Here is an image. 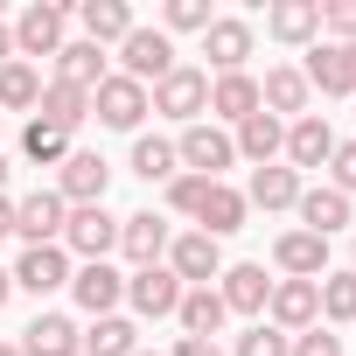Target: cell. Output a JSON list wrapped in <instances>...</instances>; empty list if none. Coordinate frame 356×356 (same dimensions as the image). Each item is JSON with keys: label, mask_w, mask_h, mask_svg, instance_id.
<instances>
[{"label": "cell", "mask_w": 356, "mask_h": 356, "mask_svg": "<svg viewBox=\"0 0 356 356\" xmlns=\"http://www.w3.org/2000/svg\"><path fill=\"white\" fill-rule=\"evenodd\" d=\"M259 112H273L280 126H293V119H307V112H314V91H307L300 63H273V70L259 77Z\"/></svg>", "instance_id": "obj_13"}, {"label": "cell", "mask_w": 356, "mask_h": 356, "mask_svg": "<svg viewBox=\"0 0 356 356\" xmlns=\"http://www.w3.org/2000/svg\"><path fill=\"white\" fill-rule=\"evenodd\" d=\"M168 245H175V224H168L161 210H133V217H119V252L133 259V273H140V266H161Z\"/></svg>", "instance_id": "obj_18"}, {"label": "cell", "mask_w": 356, "mask_h": 356, "mask_svg": "<svg viewBox=\"0 0 356 356\" xmlns=\"http://www.w3.org/2000/svg\"><path fill=\"white\" fill-rule=\"evenodd\" d=\"M35 98H42V70L35 63H0V112H35Z\"/></svg>", "instance_id": "obj_35"}, {"label": "cell", "mask_w": 356, "mask_h": 356, "mask_svg": "<svg viewBox=\"0 0 356 356\" xmlns=\"http://www.w3.org/2000/svg\"><path fill=\"white\" fill-rule=\"evenodd\" d=\"M286 349H293V335H280L273 321H252L231 335V356H286Z\"/></svg>", "instance_id": "obj_38"}, {"label": "cell", "mask_w": 356, "mask_h": 356, "mask_svg": "<svg viewBox=\"0 0 356 356\" xmlns=\"http://www.w3.org/2000/svg\"><path fill=\"white\" fill-rule=\"evenodd\" d=\"M70 300L98 321V314H119V300H126V273L112 266V259H98V266H77L70 273Z\"/></svg>", "instance_id": "obj_20"}, {"label": "cell", "mask_w": 356, "mask_h": 356, "mask_svg": "<svg viewBox=\"0 0 356 356\" xmlns=\"http://www.w3.org/2000/svg\"><path fill=\"white\" fill-rule=\"evenodd\" d=\"M328 189H342V196L356 203V140H335V154H328Z\"/></svg>", "instance_id": "obj_40"}, {"label": "cell", "mask_w": 356, "mask_h": 356, "mask_svg": "<svg viewBox=\"0 0 356 356\" xmlns=\"http://www.w3.org/2000/svg\"><path fill=\"white\" fill-rule=\"evenodd\" d=\"M0 63H15V29L0 22Z\"/></svg>", "instance_id": "obj_44"}, {"label": "cell", "mask_w": 356, "mask_h": 356, "mask_svg": "<svg viewBox=\"0 0 356 356\" xmlns=\"http://www.w3.org/2000/svg\"><path fill=\"white\" fill-rule=\"evenodd\" d=\"M133 356H161V349H133Z\"/></svg>", "instance_id": "obj_49"}, {"label": "cell", "mask_w": 356, "mask_h": 356, "mask_svg": "<svg viewBox=\"0 0 356 356\" xmlns=\"http://www.w3.org/2000/svg\"><path fill=\"white\" fill-rule=\"evenodd\" d=\"M105 189H112V161L98 147H70L63 168H56V196L70 210H84V203H105Z\"/></svg>", "instance_id": "obj_5"}, {"label": "cell", "mask_w": 356, "mask_h": 356, "mask_svg": "<svg viewBox=\"0 0 356 356\" xmlns=\"http://www.w3.org/2000/svg\"><path fill=\"white\" fill-rule=\"evenodd\" d=\"M175 321H182V335H224V321H231V307L217 300V286H189L182 293V307H175Z\"/></svg>", "instance_id": "obj_32"}, {"label": "cell", "mask_w": 356, "mask_h": 356, "mask_svg": "<svg viewBox=\"0 0 356 356\" xmlns=\"http://www.w3.org/2000/svg\"><path fill=\"white\" fill-rule=\"evenodd\" d=\"M8 293H15V273H8V266H0V307H8Z\"/></svg>", "instance_id": "obj_45"}, {"label": "cell", "mask_w": 356, "mask_h": 356, "mask_svg": "<svg viewBox=\"0 0 356 356\" xmlns=\"http://www.w3.org/2000/svg\"><path fill=\"white\" fill-rule=\"evenodd\" d=\"M286 356H349V349H342V335H335V328H321V321H314V328H300V335H293V349H286Z\"/></svg>", "instance_id": "obj_41"}, {"label": "cell", "mask_w": 356, "mask_h": 356, "mask_svg": "<svg viewBox=\"0 0 356 356\" xmlns=\"http://www.w3.org/2000/svg\"><path fill=\"white\" fill-rule=\"evenodd\" d=\"M63 252H70V259H84V266L112 259V252H119V217H112L105 203L70 210V224H63Z\"/></svg>", "instance_id": "obj_7"}, {"label": "cell", "mask_w": 356, "mask_h": 356, "mask_svg": "<svg viewBox=\"0 0 356 356\" xmlns=\"http://www.w3.org/2000/svg\"><path fill=\"white\" fill-rule=\"evenodd\" d=\"M35 119L77 140V126L91 119V91H70V84H42V98H35Z\"/></svg>", "instance_id": "obj_31"}, {"label": "cell", "mask_w": 356, "mask_h": 356, "mask_svg": "<svg viewBox=\"0 0 356 356\" xmlns=\"http://www.w3.org/2000/svg\"><path fill=\"white\" fill-rule=\"evenodd\" d=\"M321 42H356V0H321Z\"/></svg>", "instance_id": "obj_39"}, {"label": "cell", "mask_w": 356, "mask_h": 356, "mask_svg": "<svg viewBox=\"0 0 356 356\" xmlns=\"http://www.w3.org/2000/svg\"><path fill=\"white\" fill-rule=\"evenodd\" d=\"M168 356H231L224 342H210V335H175V349Z\"/></svg>", "instance_id": "obj_42"}, {"label": "cell", "mask_w": 356, "mask_h": 356, "mask_svg": "<svg viewBox=\"0 0 356 356\" xmlns=\"http://www.w3.org/2000/svg\"><path fill=\"white\" fill-rule=\"evenodd\" d=\"M182 286H217V273L231 266L224 259V245L217 238H203V231H175V245H168V259H161Z\"/></svg>", "instance_id": "obj_8"}, {"label": "cell", "mask_w": 356, "mask_h": 356, "mask_svg": "<svg viewBox=\"0 0 356 356\" xmlns=\"http://www.w3.org/2000/svg\"><path fill=\"white\" fill-rule=\"evenodd\" d=\"M266 321L280 335H300L321 321V280H273V300H266Z\"/></svg>", "instance_id": "obj_17"}, {"label": "cell", "mask_w": 356, "mask_h": 356, "mask_svg": "<svg viewBox=\"0 0 356 356\" xmlns=\"http://www.w3.org/2000/svg\"><path fill=\"white\" fill-rule=\"evenodd\" d=\"M293 217H300V231H314V238H335V231H349V224H356V203H349L342 189L314 182V189H300Z\"/></svg>", "instance_id": "obj_22"}, {"label": "cell", "mask_w": 356, "mask_h": 356, "mask_svg": "<svg viewBox=\"0 0 356 356\" xmlns=\"http://www.w3.org/2000/svg\"><path fill=\"white\" fill-rule=\"evenodd\" d=\"M217 300H224L231 314H252V321H266V300H273V273H266L259 259H238V266H224V273H217Z\"/></svg>", "instance_id": "obj_16"}, {"label": "cell", "mask_w": 356, "mask_h": 356, "mask_svg": "<svg viewBox=\"0 0 356 356\" xmlns=\"http://www.w3.org/2000/svg\"><path fill=\"white\" fill-rule=\"evenodd\" d=\"M203 77H238L245 63H252V22L245 15H217L210 29H203Z\"/></svg>", "instance_id": "obj_10"}, {"label": "cell", "mask_w": 356, "mask_h": 356, "mask_svg": "<svg viewBox=\"0 0 356 356\" xmlns=\"http://www.w3.org/2000/svg\"><path fill=\"white\" fill-rule=\"evenodd\" d=\"M349 321H356V273L328 266L321 273V328H349Z\"/></svg>", "instance_id": "obj_34"}, {"label": "cell", "mask_w": 356, "mask_h": 356, "mask_svg": "<svg viewBox=\"0 0 356 356\" xmlns=\"http://www.w3.org/2000/svg\"><path fill=\"white\" fill-rule=\"evenodd\" d=\"M300 175L286 168V161H273V168H252V182H245V210H266V217H280V210H293L300 203Z\"/></svg>", "instance_id": "obj_24"}, {"label": "cell", "mask_w": 356, "mask_h": 356, "mask_svg": "<svg viewBox=\"0 0 356 356\" xmlns=\"http://www.w3.org/2000/svg\"><path fill=\"white\" fill-rule=\"evenodd\" d=\"M91 119L112 126V133H140V119H147V84H133V77L112 70V77L91 91Z\"/></svg>", "instance_id": "obj_14"}, {"label": "cell", "mask_w": 356, "mask_h": 356, "mask_svg": "<svg viewBox=\"0 0 356 356\" xmlns=\"http://www.w3.org/2000/svg\"><path fill=\"white\" fill-rule=\"evenodd\" d=\"M0 196H8V154H0Z\"/></svg>", "instance_id": "obj_46"}, {"label": "cell", "mask_w": 356, "mask_h": 356, "mask_svg": "<svg viewBox=\"0 0 356 356\" xmlns=\"http://www.w3.org/2000/svg\"><path fill=\"white\" fill-rule=\"evenodd\" d=\"M161 217H182L189 231H203V238H231V231H245V189H231V182H210V175H175V182L161 189Z\"/></svg>", "instance_id": "obj_1"}, {"label": "cell", "mask_w": 356, "mask_h": 356, "mask_svg": "<svg viewBox=\"0 0 356 356\" xmlns=\"http://www.w3.org/2000/svg\"><path fill=\"white\" fill-rule=\"evenodd\" d=\"M77 140L70 133H56V126H42V119H29L22 126V161H35V168H63V154H70Z\"/></svg>", "instance_id": "obj_36"}, {"label": "cell", "mask_w": 356, "mask_h": 356, "mask_svg": "<svg viewBox=\"0 0 356 356\" xmlns=\"http://www.w3.org/2000/svg\"><path fill=\"white\" fill-rule=\"evenodd\" d=\"M328 154H335V126H328L321 112H307V119H293V126H286V147H280V161H286L293 175H307V168H328Z\"/></svg>", "instance_id": "obj_21"}, {"label": "cell", "mask_w": 356, "mask_h": 356, "mask_svg": "<svg viewBox=\"0 0 356 356\" xmlns=\"http://www.w3.org/2000/svg\"><path fill=\"white\" fill-rule=\"evenodd\" d=\"M182 280H175L168 266H140V273H126V307H133V321H168L175 307H182Z\"/></svg>", "instance_id": "obj_9"}, {"label": "cell", "mask_w": 356, "mask_h": 356, "mask_svg": "<svg viewBox=\"0 0 356 356\" xmlns=\"http://www.w3.org/2000/svg\"><path fill=\"white\" fill-rule=\"evenodd\" d=\"M231 140H238V161L273 168V161H280V147H286V126H280L273 112H252L245 126H231Z\"/></svg>", "instance_id": "obj_29"}, {"label": "cell", "mask_w": 356, "mask_h": 356, "mask_svg": "<svg viewBox=\"0 0 356 356\" xmlns=\"http://www.w3.org/2000/svg\"><path fill=\"white\" fill-rule=\"evenodd\" d=\"M259 112V77L252 70H238V77H210V126H245Z\"/></svg>", "instance_id": "obj_26"}, {"label": "cell", "mask_w": 356, "mask_h": 356, "mask_svg": "<svg viewBox=\"0 0 356 356\" xmlns=\"http://www.w3.org/2000/svg\"><path fill=\"white\" fill-rule=\"evenodd\" d=\"M105 77H112V56H105L98 42H84V35H77V42H63V49H56V77H49V84H70V91H98Z\"/></svg>", "instance_id": "obj_25"}, {"label": "cell", "mask_w": 356, "mask_h": 356, "mask_svg": "<svg viewBox=\"0 0 356 356\" xmlns=\"http://www.w3.org/2000/svg\"><path fill=\"white\" fill-rule=\"evenodd\" d=\"M70 22H77V0H29V8L8 22V29H15V56H22V63L56 56V49L70 42V35H63Z\"/></svg>", "instance_id": "obj_2"}, {"label": "cell", "mask_w": 356, "mask_h": 356, "mask_svg": "<svg viewBox=\"0 0 356 356\" xmlns=\"http://www.w3.org/2000/svg\"><path fill=\"white\" fill-rule=\"evenodd\" d=\"M217 15H210V0H168V8H161V35L175 42V35H203Z\"/></svg>", "instance_id": "obj_37"}, {"label": "cell", "mask_w": 356, "mask_h": 356, "mask_svg": "<svg viewBox=\"0 0 356 356\" xmlns=\"http://www.w3.org/2000/svg\"><path fill=\"white\" fill-rule=\"evenodd\" d=\"M77 29H84V42L119 49L133 35V8H126V0H77Z\"/></svg>", "instance_id": "obj_28"}, {"label": "cell", "mask_w": 356, "mask_h": 356, "mask_svg": "<svg viewBox=\"0 0 356 356\" xmlns=\"http://www.w3.org/2000/svg\"><path fill=\"white\" fill-rule=\"evenodd\" d=\"M63 224H70V203H63L56 189L15 196V238H29V245H63Z\"/></svg>", "instance_id": "obj_15"}, {"label": "cell", "mask_w": 356, "mask_h": 356, "mask_svg": "<svg viewBox=\"0 0 356 356\" xmlns=\"http://www.w3.org/2000/svg\"><path fill=\"white\" fill-rule=\"evenodd\" d=\"M300 77L321 98H356V42H314L307 63H300Z\"/></svg>", "instance_id": "obj_12"}, {"label": "cell", "mask_w": 356, "mask_h": 356, "mask_svg": "<svg viewBox=\"0 0 356 356\" xmlns=\"http://www.w3.org/2000/svg\"><path fill=\"white\" fill-rule=\"evenodd\" d=\"M77 335H84V328H77L70 314L42 307V314L22 328V342H15V349H22V356H77Z\"/></svg>", "instance_id": "obj_27"}, {"label": "cell", "mask_w": 356, "mask_h": 356, "mask_svg": "<svg viewBox=\"0 0 356 356\" xmlns=\"http://www.w3.org/2000/svg\"><path fill=\"white\" fill-rule=\"evenodd\" d=\"M8 273H15V286H22V293L49 300V293H63V286H70V273H77V266H70V252H63V245H22V259H15Z\"/></svg>", "instance_id": "obj_11"}, {"label": "cell", "mask_w": 356, "mask_h": 356, "mask_svg": "<svg viewBox=\"0 0 356 356\" xmlns=\"http://www.w3.org/2000/svg\"><path fill=\"white\" fill-rule=\"evenodd\" d=\"M349 273H356V238H349Z\"/></svg>", "instance_id": "obj_48"}, {"label": "cell", "mask_w": 356, "mask_h": 356, "mask_svg": "<svg viewBox=\"0 0 356 356\" xmlns=\"http://www.w3.org/2000/svg\"><path fill=\"white\" fill-rule=\"evenodd\" d=\"M0 356H22V349H15V342H0Z\"/></svg>", "instance_id": "obj_47"}, {"label": "cell", "mask_w": 356, "mask_h": 356, "mask_svg": "<svg viewBox=\"0 0 356 356\" xmlns=\"http://www.w3.org/2000/svg\"><path fill=\"white\" fill-rule=\"evenodd\" d=\"M147 112H161V119H175V126L210 119V77H203V63H175V70L147 91Z\"/></svg>", "instance_id": "obj_3"}, {"label": "cell", "mask_w": 356, "mask_h": 356, "mask_svg": "<svg viewBox=\"0 0 356 356\" xmlns=\"http://www.w3.org/2000/svg\"><path fill=\"white\" fill-rule=\"evenodd\" d=\"M140 182H175V175H182V161H175V140H161V133H133V161H126Z\"/></svg>", "instance_id": "obj_33"}, {"label": "cell", "mask_w": 356, "mask_h": 356, "mask_svg": "<svg viewBox=\"0 0 356 356\" xmlns=\"http://www.w3.org/2000/svg\"><path fill=\"white\" fill-rule=\"evenodd\" d=\"M175 63H182V56H175V42H168L161 29H140V22H133V35L119 42V77H133V84H147V91H154Z\"/></svg>", "instance_id": "obj_6"}, {"label": "cell", "mask_w": 356, "mask_h": 356, "mask_svg": "<svg viewBox=\"0 0 356 356\" xmlns=\"http://www.w3.org/2000/svg\"><path fill=\"white\" fill-rule=\"evenodd\" d=\"M0 238H15V196H0Z\"/></svg>", "instance_id": "obj_43"}, {"label": "cell", "mask_w": 356, "mask_h": 356, "mask_svg": "<svg viewBox=\"0 0 356 356\" xmlns=\"http://www.w3.org/2000/svg\"><path fill=\"white\" fill-rule=\"evenodd\" d=\"M133 349H140V321L133 314H98L77 335V356H133Z\"/></svg>", "instance_id": "obj_30"}, {"label": "cell", "mask_w": 356, "mask_h": 356, "mask_svg": "<svg viewBox=\"0 0 356 356\" xmlns=\"http://www.w3.org/2000/svg\"><path fill=\"white\" fill-rule=\"evenodd\" d=\"M266 35L286 49H314L321 42V0H273L266 8Z\"/></svg>", "instance_id": "obj_23"}, {"label": "cell", "mask_w": 356, "mask_h": 356, "mask_svg": "<svg viewBox=\"0 0 356 356\" xmlns=\"http://www.w3.org/2000/svg\"><path fill=\"white\" fill-rule=\"evenodd\" d=\"M175 161H182V175H210V182H224V168H238V140L210 119L182 126L175 133Z\"/></svg>", "instance_id": "obj_4"}, {"label": "cell", "mask_w": 356, "mask_h": 356, "mask_svg": "<svg viewBox=\"0 0 356 356\" xmlns=\"http://www.w3.org/2000/svg\"><path fill=\"white\" fill-rule=\"evenodd\" d=\"M273 273L280 280H321L328 273V238H314V231H280L273 238Z\"/></svg>", "instance_id": "obj_19"}]
</instances>
